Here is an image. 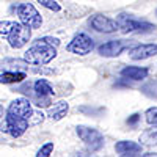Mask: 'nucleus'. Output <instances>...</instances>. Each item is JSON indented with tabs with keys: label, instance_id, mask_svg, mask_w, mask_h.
<instances>
[{
	"label": "nucleus",
	"instance_id": "nucleus-1",
	"mask_svg": "<svg viewBox=\"0 0 157 157\" xmlns=\"http://www.w3.org/2000/svg\"><path fill=\"white\" fill-rule=\"evenodd\" d=\"M55 57H57V49L46 44V43H43L41 39L33 41V44L25 50V54H24V60L27 63L39 64V66L50 63Z\"/></svg>",
	"mask_w": 157,
	"mask_h": 157
},
{
	"label": "nucleus",
	"instance_id": "nucleus-2",
	"mask_svg": "<svg viewBox=\"0 0 157 157\" xmlns=\"http://www.w3.org/2000/svg\"><path fill=\"white\" fill-rule=\"evenodd\" d=\"M118 27L123 33H148V32H152L155 29V25H152L151 22H146V21H140L130 14H124L121 13L118 16Z\"/></svg>",
	"mask_w": 157,
	"mask_h": 157
},
{
	"label": "nucleus",
	"instance_id": "nucleus-3",
	"mask_svg": "<svg viewBox=\"0 0 157 157\" xmlns=\"http://www.w3.org/2000/svg\"><path fill=\"white\" fill-rule=\"evenodd\" d=\"M75 132H77L78 138L85 143V146H86L90 151H99V149H102L104 143H105V140H104V135L99 132L98 129H94V127L77 126Z\"/></svg>",
	"mask_w": 157,
	"mask_h": 157
},
{
	"label": "nucleus",
	"instance_id": "nucleus-4",
	"mask_svg": "<svg viewBox=\"0 0 157 157\" xmlns=\"http://www.w3.org/2000/svg\"><path fill=\"white\" fill-rule=\"evenodd\" d=\"M16 11H17V16H19V21L22 25L29 27L30 30H36L41 27L43 17L32 3H21L16 8Z\"/></svg>",
	"mask_w": 157,
	"mask_h": 157
},
{
	"label": "nucleus",
	"instance_id": "nucleus-5",
	"mask_svg": "<svg viewBox=\"0 0 157 157\" xmlns=\"http://www.w3.org/2000/svg\"><path fill=\"white\" fill-rule=\"evenodd\" d=\"M32 102L25 98H17L14 99L10 105L6 112V120H25L29 121L32 116Z\"/></svg>",
	"mask_w": 157,
	"mask_h": 157
},
{
	"label": "nucleus",
	"instance_id": "nucleus-6",
	"mask_svg": "<svg viewBox=\"0 0 157 157\" xmlns=\"http://www.w3.org/2000/svg\"><path fill=\"white\" fill-rule=\"evenodd\" d=\"M134 44L132 41H126V39H112L107 41L98 47V52L101 57H107V58H113L121 55L126 49H132Z\"/></svg>",
	"mask_w": 157,
	"mask_h": 157
},
{
	"label": "nucleus",
	"instance_id": "nucleus-7",
	"mask_svg": "<svg viewBox=\"0 0 157 157\" xmlns=\"http://www.w3.org/2000/svg\"><path fill=\"white\" fill-rule=\"evenodd\" d=\"M6 38L13 49H21L30 41L32 30L29 27H25V25H22L21 22H14V25H13V29Z\"/></svg>",
	"mask_w": 157,
	"mask_h": 157
},
{
	"label": "nucleus",
	"instance_id": "nucleus-8",
	"mask_svg": "<svg viewBox=\"0 0 157 157\" xmlns=\"http://www.w3.org/2000/svg\"><path fill=\"white\" fill-rule=\"evenodd\" d=\"M94 49L93 38H90L86 33H78L72 38V41L66 46V50L75 55H88Z\"/></svg>",
	"mask_w": 157,
	"mask_h": 157
},
{
	"label": "nucleus",
	"instance_id": "nucleus-9",
	"mask_svg": "<svg viewBox=\"0 0 157 157\" xmlns=\"http://www.w3.org/2000/svg\"><path fill=\"white\" fill-rule=\"evenodd\" d=\"M88 25L93 30L99 32V33H115L116 30H120L118 22L115 19H110L104 14H94L91 16L88 21Z\"/></svg>",
	"mask_w": 157,
	"mask_h": 157
},
{
	"label": "nucleus",
	"instance_id": "nucleus-10",
	"mask_svg": "<svg viewBox=\"0 0 157 157\" xmlns=\"http://www.w3.org/2000/svg\"><path fill=\"white\" fill-rule=\"evenodd\" d=\"M157 55V44H138L129 49V57L132 60H148Z\"/></svg>",
	"mask_w": 157,
	"mask_h": 157
},
{
	"label": "nucleus",
	"instance_id": "nucleus-11",
	"mask_svg": "<svg viewBox=\"0 0 157 157\" xmlns=\"http://www.w3.org/2000/svg\"><path fill=\"white\" fill-rule=\"evenodd\" d=\"M0 69H3L5 72H24L30 69V63L19 58H3L0 61Z\"/></svg>",
	"mask_w": 157,
	"mask_h": 157
},
{
	"label": "nucleus",
	"instance_id": "nucleus-12",
	"mask_svg": "<svg viewBox=\"0 0 157 157\" xmlns=\"http://www.w3.org/2000/svg\"><path fill=\"white\" fill-rule=\"evenodd\" d=\"M115 151L118 154H129V155H135L141 152V145L137 141H130V140H121L115 145Z\"/></svg>",
	"mask_w": 157,
	"mask_h": 157
},
{
	"label": "nucleus",
	"instance_id": "nucleus-13",
	"mask_svg": "<svg viewBox=\"0 0 157 157\" xmlns=\"http://www.w3.org/2000/svg\"><path fill=\"white\" fill-rule=\"evenodd\" d=\"M149 71L148 68H140V66H126L121 69V75L124 78H129V80H145V78L148 77Z\"/></svg>",
	"mask_w": 157,
	"mask_h": 157
},
{
	"label": "nucleus",
	"instance_id": "nucleus-14",
	"mask_svg": "<svg viewBox=\"0 0 157 157\" xmlns=\"http://www.w3.org/2000/svg\"><path fill=\"white\" fill-rule=\"evenodd\" d=\"M68 110H69V104L66 101H58L52 107H49V116L54 121H58L68 115Z\"/></svg>",
	"mask_w": 157,
	"mask_h": 157
},
{
	"label": "nucleus",
	"instance_id": "nucleus-15",
	"mask_svg": "<svg viewBox=\"0 0 157 157\" xmlns=\"http://www.w3.org/2000/svg\"><path fill=\"white\" fill-rule=\"evenodd\" d=\"M33 91L36 96H52L54 94V88L52 85L46 80V78H38V80L33 83Z\"/></svg>",
	"mask_w": 157,
	"mask_h": 157
},
{
	"label": "nucleus",
	"instance_id": "nucleus-16",
	"mask_svg": "<svg viewBox=\"0 0 157 157\" xmlns=\"http://www.w3.org/2000/svg\"><path fill=\"white\" fill-rule=\"evenodd\" d=\"M140 141L141 145H146V146L157 145V126H152L151 129H146L145 132H141Z\"/></svg>",
	"mask_w": 157,
	"mask_h": 157
},
{
	"label": "nucleus",
	"instance_id": "nucleus-17",
	"mask_svg": "<svg viewBox=\"0 0 157 157\" xmlns=\"http://www.w3.org/2000/svg\"><path fill=\"white\" fill-rule=\"evenodd\" d=\"M24 78H27V74L25 72H3L0 74V83H19L24 82Z\"/></svg>",
	"mask_w": 157,
	"mask_h": 157
},
{
	"label": "nucleus",
	"instance_id": "nucleus-18",
	"mask_svg": "<svg viewBox=\"0 0 157 157\" xmlns=\"http://www.w3.org/2000/svg\"><path fill=\"white\" fill-rule=\"evenodd\" d=\"M52 151H54V141H49V143H46V145H43L38 149L36 157H50Z\"/></svg>",
	"mask_w": 157,
	"mask_h": 157
},
{
	"label": "nucleus",
	"instance_id": "nucleus-19",
	"mask_svg": "<svg viewBox=\"0 0 157 157\" xmlns=\"http://www.w3.org/2000/svg\"><path fill=\"white\" fill-rule=\"evenodd\" d=\"M145 118H146V123L151 124V126H157V107H151L146 110L145 113Z\"/></svg>",
	"mask_w": 157,
	"mask_h": 157
},
{
	"label": "nucleus",
	"instance_id": "nucleus-20",
	"mask_svg": "<svg viewBox=\"0 0 157 157\" xmlns=\"http://www.w3.org/2000/svg\"><path fill=\"white\" fill-rule=\"evenodd\" d=\"M38 3H41L44 8H47L50 11H55V13H58L61 10V6L55 2V0H38Z\"/></svg>",
	"mask_w": 157,
	"mask_h": 157
},
{
	"label": "nucleus",
	"instance_id": "nucleus-21",
	"mask_svg": "<svg viewBox=\"0 0 157 157\" xmlns=\"http://www.w3.org/2000/svg\"><path fill=\"white\" fill-rule=\"evenodd\" d=\"M13 25H14V22L13 21H0V35L2 36H8Z\"/></svg>",
	"mask_w": 157,
	"mask_h": 157
},
{
	"label": "nucleus",
	"instance_id": "nucleus-22",
	"mask_svg": "<svg viewBox=\"0 0 157 157\" xmlns=\"http://www.w3.org/2000/svg\"><path fill=\"white\" fill-rule=\"evenodd\" d=\"M43 43H46V44H49V46H52V47H58L60 46V39H57V38H52V36H44V38H39Z\"/></svg>",
	"mask_w": 157,
	"mask_h": 157
},
{
	"label": "nucleus",
	"instance_id": "nucleus-23",
	"mask_svg": "<svg viewBox=\"0 0 157 157\" xmlns=\"http://www.w3.org/2000/svg\"><path fill=\"white\" fill-rule=\"evenodd\" d=\"M140 118H141V116H140V113H134V115H130V116L127 118L126 123H127L129 126H132V127H134V126H137V124H138Z\"/></svg>",
	"mask_w": 157,
	"mask_h": 157
},
{
	"label": "nucleus",
	"instance_id": "nucleus-24",
	"mask_svg": "<svg viewBox=\"0 0 157 157\" xmlns=\"http://www.w3.org/2000/svg\"><path fill=\"white\" fill-rule=\"evenodd\" d=\"M80 112H82V113H90V115H91V113H94V112H98V113H99V112H102V109H88V107H80Z\"/></svg>",
	"mask_w": 157,
	"mask_h": 157
},
{
	"label": "nucleus",
	"instance_id": "nucleus-25",
	"mask_svg": "<svg viewBox=\"0 0 157 157\" xmlns=\"http://www.w3.org/2000/svg\"><path fill=\"white\" fill-rule=\"evenodd\" d=\"M141 157H157V152H148V154H143Z\"/></svg>",
	"mask_w": 157,
	"mask_h": 157
},
{
	"label": "nucleus",
	"instance_id": "nucleus-26",
	"mask_svg": "<svg viewBox=\"0 0 157 157\" xmlns=\"http://www.w3.org/2000/svg\"><path fill=\"white\" fill-rule=\"evenodd\" d=\"M121 157H135V155H129V154H124V155H121Z\"/></svg>",
	"mask_w": 157,
	"mask_h": 157
}]
</instances>
